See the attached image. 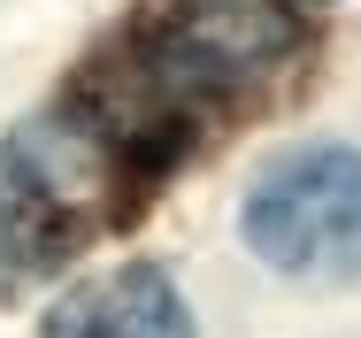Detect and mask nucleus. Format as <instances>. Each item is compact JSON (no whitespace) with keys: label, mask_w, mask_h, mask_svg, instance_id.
I'll list each match as a JSON object with an SVG mask.
<instances>
[{"label":"nucleus","mask_w":361,"mask_h":338,"mask_svg":"<svg viewBox=\"0 0 361 338\" xmlns=\"http://www.w3.org/2000/svg\"><path fill=\"white\" fill-rule=\"evenodd\" d=\"M238 231L269 270L307 277V284H354L361 277V154L354 146L285 154L246 193Z\"/></svg>","instance_id":"f03ea898"},{"label":"nucleus","mask_w":361,"mask_h":338,"mask_svg":"<svg viewBox=\"0 0 361 338\" xmlns=\"http://www.w3.org/2000/svg\"><path fill=\"white\" fill-rule=\"evenodd\" d=\"M39 338H192V308L169 284V270L123 262V270L62 292Z\"/></svg>","instance_id":"7ed1b4c3"},{"label":"nucleus","mask_w":361,"mask_h":338,"mask_svg":"<svg viewBox=\"0 0 361 338\" xmlns=\"http://www.w3.org/2000/svg\"><path fill=\"white\" fill-rule=\"evenodd\" d=\"M300 54V16L285 0H154L139 31L85 77L70 116L123 169L161 177L185 154V116L262 92Z\"/></svg>","instance_id":"f257e3e1"}]
</instances>
